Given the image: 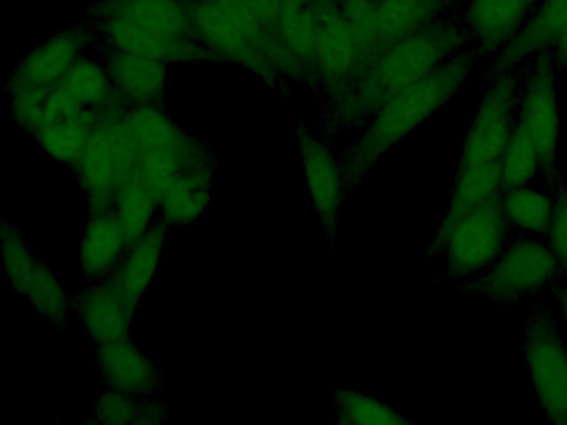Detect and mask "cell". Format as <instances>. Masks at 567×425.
<instances>
[{
	"mask_svg": "<svg viewBox=\"0 0 567 425\" xmlns=\"http://www.w3.org/2000/svg\"><path fill=\"white\" fill-rule=\"evenodd\" d=\"M475 58L472 51L455 53L385 103L350 151L343 168L346 183L358 182L389 148L447 102L466 82Z\"/></svg>",
	"mask_w": 567,
	"mask_h": 425,
	"instance_id": "6da1fadb",
	"label": "cell"
},
{
	"mask_svg": "<svg viewBox=\"0 0 567 425\" xmlns=\"http://www.w3.org/2000/svg\"><path fill=\"white\" fill-rule=\"evenodd\" d=\"M466 30L443 23L416 31L394 43L375 60L360 89L364 106L379 110L396 94L425 77L462 51Z\"/></svg>",
	"mask_w": 567,
	"mask_h": 425,
	"instance_id": "7a4b0ae2",
	"label": "cell"
},
{
	"mask_svg": "<svg viewBox=\"0 0 567 425\" xmlns=\"http://www.w3.org/2000/svg\"><path fill=\"white\" fill-rule=\"evenodd\" d=\"M519 90L513 72L493 75L465 135L454 179L502 183Z\"/></svg>",
	"mask_w": 567,
	"mask_h": 425,
	"instance_id": "3957f363",
	"label": "cell"
},
{
	"mask_svg": "<svg viewBox=\"0 0 567 425\" xmlns=\"http://www.w3.org/2000/svg\"><path fill=\"white\" fill-rule=\"evenodd\" d=\"M526 65L511 138L535 152L543 175L550 178L559 151L557 68L548 54L537 55Z\"/></svg>",
	"mask_w": 567,
	"mask_h": 425,
	"instance_id": "277c9868",
	"label": "cell"
},
{
	"mask_svg": "<svg viewBox=\"0 0 567 425\" xmlns=\"http://www.w3.org/2000/svg\"><path fill=\"white\" fill-rule=\"evenodd\" d=\"M522 351L540 408L550 422L567 425V349L544 304L525 319Z\"/></svg>",
	"mask_w": 567,
	"mask_h": 425,
	"instance_id": "5b68a950",
	"label": "cell"
},
{
	"mask_svg": "<svg viewBox=\"0 0 567 425\" xmlns=\"http://www.w3.org/2000/svg\"><path fill=\"white\" fill-rule=\"evenodd\" d=\"M508 227L497 195L439 230L435 242L446 255L449 276L474 279L485 271L504 249Z\"/></svg>",
	"mask_w": 567,
	"mask_h": 425,
	"instance_id": "8992f818",
	"label": "cell"
},
{
	"mask_svg": "<svg viewBox=\"0 0 567 425\" xmlns=\"http://www.w3.org/2000/svg\"><path fill=\"white\" fill-rule=\"evenodd\" d=\"M557 277L546 241L522 236L508 242L496 260L472 280L468 291L508 303L537 293Z\"/></svg>",
	"mask_w": 567,
	"mask_h": 425,
	"instance_id": "52a82bcc",
	"label": "cell"
},
{
	"mask_svg": "<svg viewBox=\"0 0 567 425\" xmlns=\"http://www.w3.org/2000/svg\"><path fill=\"white\" fill-rule=\"evenodd\" d=\"M1 258L3 270L14 292L58 328H64L71 305L62 284L47 265L27 247L21 234L2 226Z\"/></svg>",
	"mask_w": 567,
	"mask_h": 425,
	"instance_id": "ba28073f",
	"label": "cell"
},
{
	"mask_svg": "<svg viewBox=\"0 0 567 425\" xmlns=\"http://www.w3.org/2000/svg\"><path fill=\"white\" fill-rule=\"evenodd\" d=\"M93 12L122 20L166 53L193 29L188 0H102Z\"/></svg>",
	"mask_w": 567,
	"mask_h": 425,
	"instance_id": "9c48e42d",
	"label": "cell"
},
{
	"mask_svg": "<svg viewBox=\"0 0 567 425\" xmlns=\"http://www.w3.org/2000/svg\"><path fill=\"white\" fill-rule=\"evenodd\" d=\"M72 305L95 345L128 338L136 309L112 278L92 281L76 293Z\"/></svg>",
	"mask_w": 567,
	"mask_h": 425,
	"instance_id": "30bf717a",
	"label": "cell"
},
{
	"mask_svg": "<svg viewBox=\"0 0 567 425\" xmlns=\"http://www.w3.org/2000/svg\"><path fill=\"white\" fill-rule=\"evenodd\" d=\"M539 0H470L466 33L476 54L495 56L523 29Z\"/></svg>",
	"mask_w": 567,
	"mask_h": 425,
	"instance_id": "8fae6325",
	"label": "cell"
},
{
	"mask_svg": "<svg viewBox=\"0 0 567 425\" xmlns=\"http://www.w3.org/2000/svg\"><path fill=\"white\" fill-rule=\"evenodd\" d=\"M95 363L107 387L137 398H150L161 387V372L127 338L96 344Z\"/></svg>",
	"mask_w": 567,
	"mask_h": 425,
	"instance_id": "7c38bea8",
	"label": "cell"
},
{
	"mask_svg": "<svg viewBox=\"0 0 567 425\" xmlns=\"http://www.w3.org/2000/svg\"><path fill=\"white\" fill-rule=\"evenodd\" d=\"M299 152L310 197L324 231L333 238L343 197L342 169L324 144L307 132L299 133Z\"/></svg>",
	"mask_w": 567,
	"mask_h": 425,
	"instance_id": "4fadbf2b",
	"label": "cell"
},
{
	"mask_svg": "<svg viewBox=\"0 0 567 425\" xmlns=\"http://www.w3.org/2000/svg\"><path fill=\"white\" fill-rule=\"evenodd\" d=\"M126 249L124 229L116 212L92 215L79 245V261L84 276L91 281L110 277Z\"/></svg>",
	"mask_w": 567,
	"mask_h": 425,
	"instance_id": "5bb4252c",
	"label": "cell"
},
{
	"mask_svg": "<svg viewBox=\"0 0 567 425\" xmlns=\"http://www.w3.org/2000/svg\"><path fill=\"white\" fill-rule=\"evenodd\" d=\"M166 226L151 225L145 235L126 249L120 265L110 276L121 288L133 308H137L159 267Z\"/></svg>",
	"mask_w": 567,
	"mask_h": 425,
	"instance_id": "9a60e30c",
	"label": "cell"
},
{
	"mask_svg": "<svg viewBox=\"0 0 567 425\" xmlns=\"http://www.w3.org/2000/svg\"><path fill=\"white\" fill-rule=\"evenodd\" d=\"M443 0H374L372 48L392 46L403 38L420 31Z\"/></svg>",
	"mask_w": 567,
	"mask_h": 425,
	"instance_id": "2e32d148",
	"label": "cell"
},
{
	"mask_svg": "<svg viewBox=\"0 0 567 425\" xmlns=\"http://www.w3.org/2000/svg\"><path fill=\"white\" fill-rule=\"evenodd\" d=\"M156 206L145 179L136 169L116 188L115 212L124 229L127 249L148 230Z\"/></svg>",
	"mask_w": 567,
	"mask_h": 425,
	"instance_id": "e0dca14e",
	"label": "cell"
},
{
	"mask_svg": "<svg viewBox=\"0 0 567 425\" xmlns=\"http://www.w3.org/2000/svg\"><path fill=\"white\" fill-rule=\"evenodd\" d=\"M499 201L508 226L523 234H545L554 197L528 185L502 190Z\"/></svg>",
	"mask_w": 567,
	"mask_h": 425,
	"instance_id": "ac0fdd59",
	"label": "cell"
},
{
	"mask_svg": "<svg viewBox=\"0 0 567 425\" xmlns=\"http://www.w3.org/2000/svg\"><path fill=\"white\" fill-rule=\"evenodd\" d=\"M207 177L206 172L194 169L177 179L159 204L165 225H185L197 219L208 201Z\"/></svg>",
	"mask_w": 567,
	"mask_h": 425,
	"instance_id": "d6986e66",
	"label": "cell"
},
{
	"mask_svg": "<svg viewBox=\"0 0 567 425\" xmlns=\"http://www.w3.org/2000/svg\"><path fill=\"white\" fill-rule=\"evenodd\" d=\"M334 406L339 424L399 425L409 423L402 414L385 403L352 390H337Z\"/></svg>",
	"mask_w": 567,
	"mask_h": 425,
	"instance_id": "ffe728a7",
	"label": "cell"
},
{
	"mask_svg": "<svg viewBox=\"0 0 567 425\" xmlns=\"http://www.w3.org/2000/svg\"><path fill=\"white\" fill-rule=\"evenodd\" d=\"M113 77L132 99H150L161 87L162 66L152 56L128 52L115 60Z\"/></svg>",
	"mask_w": 567,
	"mask_h": 425,
	"instance_id": "44dd1931",
	"label": "cell"
},
{
	"mask_svg": "<svg viewBox=\"0 0 567 425\" xmlns=\"http://www.w3.org/2000/svg\"><path fill=\"white\" fill-rule=\"evenodd\" d=\"M78 34H63L47 43L27 61L23 71L34 83H48L55 79L68 65L78 44Z\"/></svg>",
	"mask_w": 567,
	"mask_h": 425,
	"instance_id": "7402d4cb",
	"label": "cell"
},
{
	"mask_svg": "<svg viewBox=\"0 0 567 425\" xmlns=\"http://www.w3.org/2000/svg\"><path fill=\"white\" fill-rule=\"evenodd\" d=\"M546 243L556 261L558 277L567 281V189H557L548 227Z\"/></svg>",
	"mask_w": 567,
	"mask_h": 425,
	"instance_id": "603a6c76",
	"label": "cell"
},
{
	"mask_svg": "<svg viewBox=\"0 0 567 425\" xmlns=\"http://www.w3.org/2000/svg\"><path fill=\"white\" fill-rule=\"evenodd\" d=\"M144 400L109 388L95 402L94 417L104 424H136Z\"/></svg>",
	"mask_w": 567,
	"mask_h": 425,
	"instance_id": "cb8c5ba5",
	"label": "cell"
},
{
	"mask_svg": "<svg viewBox=\"0 0 567 425\" xmlns=\"http://www.w3.org/2000/svg\"><path fill=\"white\" fill-rule=\"evenodd\" d=\"M78 102H96L106 92L105 80L101 71L93 64L78 63L65 76L62 86Z\"/></svg>",
	"mask_w": 567,
	"mask_h": 425,
	"instance_id": "d4e9b609",
	"label": "cell"
},
{
	"mask_svg": "<svg viewBox=\"0 0 567 425\" xmlns=\"http://www.w3.org/2000/svg\"><path fill=\"white\" fill-rule=\"evenodd\" d=\"M556 298L559 301V307L561 310L563 319L567 325V286L559 287L555 290Z\"/></svg>",
	"mask_w": 567,
	"mask_h": 425,
	"instance_id": "484cf974",
	"label": "cell"
}]
</instances>
